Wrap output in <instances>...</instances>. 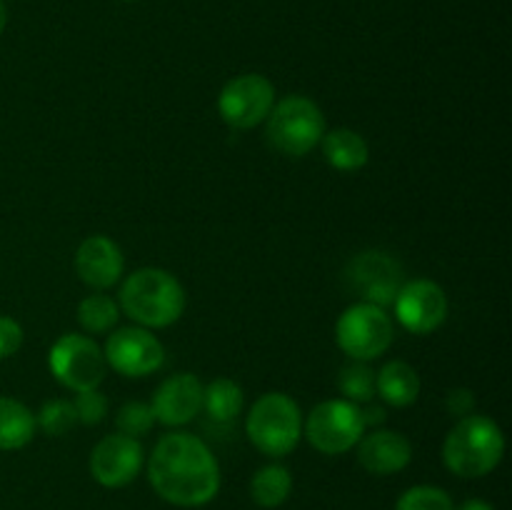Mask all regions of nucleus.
<instances>
[{
  "mask_svg": "<svg viewBox=\"0 0 512 510\" xmlns=\"http://www.w3.org/2000/svg\"><path fill=\"white\" fill-rule=\"evenodd\" d=\"M148 480L165 503L200 508L218 495L220 465L205 440L175 430L155 443L148 460Z\"/></svg>",
  "mask_w": 512,
  "mask_h": 510,
  "instance_id": "nucleus-1",
  "label": "nucleus"
},
{
  "mask_svg": "<svg viewBox=\"0 0 512 510\" xmlns=\"http://www.w3.org/2000/svg\"><path fill=\"white\" fill-rule=\"evenodd\" d=\"M118 308L140 328L160 330L185 313V288L163 268H140L120 285Z\"/></svg>",
  "mask_w": 512,
  "mask_h": 510,
  "instance_id": "nucleus-2",
  "label": "nucleus"
},
{
  "mask_svg": "<svg viewBox=\"0 0 512 510\" xmlns=\"http://www.w3.org/2000/svg\"><path fill=\"white\" fill-rule=\"evenodd\" d=\"M505 455V435L488 415H465L448 430L443 463L458 478H485Z\"/></svg>",
  "mask_w": 512,
  "mask_h": 510,
  "instance_id": "nucleus-3",
  "label": "nucleus"
},
{
  "mask_svg": "<svg viewBox=\"0 0 512 510\" xmlns=\"http://www.w3.org/2000/svg\"><path fill=\"white\" fill-rule=\"evenodd\" d=\"M245 435L268 458H285L303 438V413L288 393H265L245 415Z\"/></svg>",
  "mask_w": 512,
  "mask_h": 510,
  "instance_id": "nucleus-4",
  "label": "nucleus"
},
{
  "mask_svg": "<svg viewBox=\"0 0 512 510\" xmlns=\"http://www.w3.org/2000/svg\"><path fill=\"white\" fill-rule=\"evenodd\" d=\"M325 135V115L305 95H288L275 100L273 110L265 118V138L288 158H303Z\"/></svg>",
  "mask_w": 512,
  "mask_h": 510,
  "instance_id": "nucleus-5",
  "label": "nucleus"
},
{
  "mask_svg": "<svg viewBox=\"0 0 512 510\" xmlns=\"http://www.w3.org/2000/svg\"><path fill=\"white\" fill-rule=\"evenodd\" d=\"M335 340L338 348L348 355L350 360H370L388 353L395 340L393 318L373 303H353L343 310V315L335 323Z\"/></svg>",
  "mask_w": 512,
  "mask_h": 510,
  "instance_id": "nucleus-6",
  "label": "nucleus"
},
{
  "mask_svg": "<svg viewBox=\"0 0 512 510\" xmlns=\"http://www.w3.org/2000/svg\"><path fill=\"white\" fill-rule=\"evenodd\" d=\"M365 435L360 405L345 398L323 400L303 420V438L323 455H343Z\"/></svg>",
  "mask_w": 512,
  "mask_h": 510,
  "instance_id": "nucleus-7",
  "label": "nucleus"
},
{
  "mask_svg": "<svg viewBox=\"0 0 512 510\" xmlns=\"http://www.w3.org/2000/svg\"><path fill=\"white\" fill-rule=\"evenodd\" d=\"M48 368L63 388L75 393L95 390L108 373L103 348L93 338L80 333H65L50 345Z\"/></svg>",
  "mask_w": 512,
  "mask_h": 510,
  "instance_id": "nucleus-8",
  "label": "nucleus"
},
{
  "mask_svg": "<svg viewBox=\"0 0 512 510\" xmlns=\"http://www.w3.org/2000/svg\"><path fill=\"white\" fill-rule=\"evenodd\" d=\"M275 105V85L260 73L228 80L218 95V113L230 128L250 130L265 123Z\"/></svg>",
  "mask_w": 512,
  "mask_h": 510,
  "instance_id": "nucleus-9",
  "label": "nucleus"
},
{
  "mask_svg": "<svg viewBox=\"0 0 512 510\" xmlns=\"http://www.w3.org/2000/svg\"><path fill=\"white\" fill-rule=\"evenodd\" d=\"M350 290L363 298V303H373L378 308L393 305L395 295L403 288V265L398 258L385 250H363L355 255L345 270Z\"/></svg>",
  "mask_w": 512,
  "mask_h": 510,
  "instance_id": "nucleus-10",
  "label": "nucleus"
},
{
  "mask_svg": "<svg viewBox=\"0 0 512 510\" xmlns=\"http://www.w3.org/2000/svg\"><path fill=\"white\" fill-rule=\"evenodd\" d=\"M103 355L108 368L125 378H145L165 365L163 343L155 338L153 330L140 325L113 330L105 340Z\"/></svg>",
  "mask_w": 512,
  "mask_h": 510,
  "instance_id": "nucleus-11",
  "label": "nucleus"
},
{
  "mask_svg": "<svg viewBox=\"0 0 512 510\" xmlns=\"http://www.w3.org/2000/svg\"><path fill=\"white\" fill-rule=\"evenodd\" d=\"M398 323L415 335H428L448 320V295L438 283L428 278L403 283L393 300Z\"/></svg>",
  "mask_w": 512,
  "mask_h": 510,
  "instance_id": "nucleus-12",
  "label": "nucleus"
},
{
  "mask_svg": "<svg viewBox=\"0 0 512 510\" xmlns=\"http://www.w3.org/2000/svg\"><path fill=\"white\" fill-rule=\"evenodd\" d=\"M145 463V450L138 438L113 433L105 435L93 448L88 460L90 475L103 488H125L140 475Z\"/></svg>",
  "mask_w": 512,
  "mask_h": 510,
  "instance_id": "nucleus-13",
  "label": "nucleus"
},
{
  "mask_svg": "<svg viewBox=\"0 0 512 510\" xmlns=\"http://www.w3.org/2000/svg\"><path fill=\"white\" fill-rule=\"evenodd\" d=\"M155 423L180 428L198 418L203 410V383L193 373H175L158 385L150 403Z\"/></svg>",
  "mask_w": 512,
  "mask_h": 510,
  "instance_id": "nucleus-14",
  "label": "nucleus"
},
{
  "mask_svg": "<svg viewBox=\"0 0 512 510\" xmlns=\"http://www.w3.org/2000/svg\"><path fill=\"white\" fill-rule=\"evenodd\" d=\"M123 250L108 235H90L75 250V273L93 290H108L123 278Z\"/></svg>",
  "mask_w": 512,
  "mask_h": 510,
  "instance_id": "nucleus-15",
  "label": "nucleus"
},
{
  "mask_svg": "<svg viewBox=\"0 0 512 510\" xmlns=\"http://www.w3.org/2000/svg\"><path fill=\"white\" fill-rule=\"evenodd\" d=\"M358 460L368 473L393 475L408 468L413 460V445L398 430H373L360 438Z\"/></svg>",
  "mask_w": 512,
  "mask_h": 510,
  "instance_id": "nucleus-16",
  "label": "nucleus"
},
{
  "mask_svg": "<svg viewBox=\"0 0 512 510\" xmlns=\"http://www.w3.org/2000/svg\"><path fill=\"white\" fill-rule=\"evenodd\" d=\"M375 395L393 408H408L420 395V375L405 360H390L375 373Z\"/></svg>",
  "mask_w": 512,
  "mask_h": 510,
  "instance_id": "nucleus-17",
  "label": "nucleus"
},
{
  "mask_svg": "<svg viewBox=\"0 0 512 510\" xmlns=\"http://www.w3.org/2000/svg\"><path fill=\"white\" fill-rule=\"evenodd\" d=\"M320 148H323L325 163L333 165L335 170H343V173L365 168L370 158V148L365 138L350 128L325 130Z\"/></svg>",
  "mask_w": 512,
  "mask_h": 510,
  "instance_id": "nucleus-18",
  "label": "nucleus"
},
{
  "mask_svg": "<svg viewBox=\"0 0 512 510\" xmlns=\"http://www.w3.org/2000/svg\"><path fill=\"white\" fill-rule=\"evenodd\" d=\"M38 423L33 410L15 398H0V450H20L33 440Z\"/></svg>",
  "mask_w": 512,
  "mask_h": 510,
  "instance_id": "nucleus-19",
  "label": "nucleus"
},
{
  "mask_svg": "<svg viewBox=\"0 0 512 510\" xmlns=\"http://www.w3.org/2000/svg\"><path fill=\"white\" fill-rule=\"evenodd\" d=\"M245 395L235 380L218 378L213 383L203 385V410L213 423H233L243 413Z\"/></svg>",
  "mask_w": 512,
  "mask_h": 510,
  "instance_id": "nucleus-20",
  "label": "nucleus"
},
{
  "mask_svg": "<svg viewBox=\"0 0 512 510\" xmlns=\"http://www.w3.org/2000/svg\"><path fill=\"white\" fill-rule=\"evenodd\" d=\"M290 493H293V475L280 463L263 465L250 480V498L265 510L280 508Z\"/></svg>",
  "mask_w": 512,
  "mask_h": 510,
  "instance_id": "nucleus-21",
  "label": "nucleus"
},
{
  "mask_svg": "<svg viewBox=\"0 0 512 510\" xmlns=\"http://www.w3.org/2000/svg\"><path fill=\"white\" fill-rule=\"evenodd\" d=\"M120 308L110 295H105L103 290L88 295V298L80 300L78 305V323L83 325L85 333L90 335H105L118 325Z\"/></svg>",
  "mask_w": 512,
  "mask_h": 510,
  "instance_id": "nucleus-22",
  "label": "nucleus"
},
{
  "mask_svg": "<svg viewBox=\"0 0 512 510\" xmlns=\"http://www.w3.org/2000/svg\"><path fill=\"white\" fill-rule=\"evenodd\" d=\"M338 388L350 403H370L375 398V370L363 360H350L340 368Z\"/></svg>",
  "mask_w": 512,
  "mask_h": 510,
  "instance_id": "nucleus-23",
  "label": "nucleus"
},
{
  "mask_svg": "<svg viewBox=\"0 0 512 510\" xmlns=\"http://www.w3.org/2000/svg\"><path fill=\"white\" fill-rule=\"evenodd\" d=\"M395 510H455V503L438 485H413L400 493Z\"/></svg>",
  "mask_w": 512,
  "mask_h": 510,
  "instance_id": "nucleus-24",
  "label": "nucleus"
},
{
  "mask_svg": "<svg viewBox=\"0 0 512 510\" xmlns=\"http://www.w3.org/2000/svg\"><path fill=\"white\" fill-rule=\"evenodd\" d=\"M35 423H38V428L43 430V433L58 438V435H65L75 423H78V415H75V408L70 400L55 398L48 400V403L38 410Z\"/></svg>",
  "mask_w": 512,
  "mask_h": 510,
  "instance_id": "nucleus-25",
  "label": "nucleus"
},
{
  "mask_svg": "<svg viewBox=\"0 0 512 510\" xmlns=\"http://www.w3.org/2000/svg\"><path fill=\"white\" fill-rule=\"evenodd\" d=\"M115 425H118V433L130 435V438H140V435L150 433V428L155 425V413L150 408V403H140V400H130L115 415Z\"/></svg>",
  "mask_w": 512,
  "mask_h": 510,
  "instance_id": "nucleus-26",
  "label": "nucleus"
},
{
  "mask_svg": "<svg viewBox=\"0 0 512 510\" xmlns=\"http://www.w3.org/2000/svg\"><path fill=\"white\" fill-rule=\"evenodd\" d=\"M75 415H78V423L83 425H98L103 423L105 415H108V398L95 390H83V393L75 395L73 400Z\"/></svg>",
  "mask_w": 512,
  "mask_h": 510,
  "instance_id": "nucleus-27",
  "label": "nucleus"
},
{
  "mask_svg": "<svg viewBox=\"0 0 512 510\" xmlns=\"http://www.w3.org/2000/svg\"><path fill=\"white\" fill-rule=\"evenodd\" d=\"M23 345V328L18 320L0 315V360L15 355Z\"/></svg>",
  "mask_w": 512,
  "mask_h": 510,
  "instance_id": "nucleus-28",
  "label": "nucleus"
},
{
  "mask_svg": "<svg viewBox=\"0 0 512 510\" xmlns=\"http://www.w3.org/2000/svg\"><path fill=\"white\" fill-rule=\"evenodd\" d=\"M445 408L455 415V418H465L475 410V393L468 388H455L450 390L445 398Z\"/></svg>",
  "mask_w": 512,
  "mask_h": 510,
  "instance_id": "nucleus-29",
  "label": "nucleus"
},
{
  "mask_svg": "<svg viewBox=\"0 0 512 510\" xmlns=\"http://www.w3.org/2000/svg\"><path fill=\"white\" fill-rule=\"evenodd\" d=\"M360 413H363L365 428L385 423V408H380V405H368V408H360Z\"/></svg>",
  "mask_w": 512,
  "mask_h": 510,
  "instance_id": "nucleus-30",
  "label": "nucleus"
},
{
  "mask_svg": "<svg viewBox=\"0 0 512 510\" xmlns=\"http://www.w3.org/2000/svg\"><path fill=\"white\" fill-rule=\"evenodd\" d=\"M455 510H495V508L488 503V500L470 498V500H465L463 505H458V508H455Z\"/></svg>",
  "mask_w": 512,
  "mask_h": 510,
  "instance_id": "nucleus-31",
  "label": "nucleus"
},
{
  "mask_svg": "<svg viewBox=\"0 0 512 510\" xmlns=\"http://www.w3.org/2000/svg\"><path fill=\"white\" fill-rule=\"evenodd\" d=\"M5 25H8V8H5V3L0 0V33L5 30Z\"/></svg>",
  "mask_w": 512,
  "mask_h": 510,
  "instance_id": "nucleus-32",
  "label": "nucleus"
},
{
  "mask_svg": "<svg viewBox=\"0 0 512 510\" xmlns=\"http://www.w3.org/2000/svg\"><path fill=\"white\" fill-rule=\"evenodd\" d=\"M120 3H135V0H120Z\"/></svg>",
  "mask_w": 512,
  "mask_h": 510,
  "instance_id": "nucleus-33",
  "label": "nucleus"
}]
</instances>
